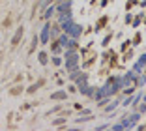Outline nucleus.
<instances>
[{
    "instance_id": "f03ea898",
    "label": "nucleus",
    "mask_w": 146,
    "mask_h": 131,
    "mask_svg": "<svg viewBox=\"0 0 146 131\" xmlns=\"http://www.w3.org/2000/svg\"><path fill=\"white\" fill-rule=\"evenodd\" d=\"M39 60H41V62L45 64V62H47V56H45V55H43V53H41V55H39Z\"/></svg>"
},
{
    "instance_id": "f257e3e1",
    "label": "nucleus",
    "mask_w": 146,
    "mask_h": 131,
    "mask_svg": "<svg viewBox=\"0 0 146 131\" xmlns=\"http://www.w3.org/2000/svg\"><path fill=\"white\" fill-rule=\"evenodd\" d=\"M21 38H23V28H19V30H17V34H15V38L11 39V45H17Z\"/></svg>"
}]
</instances>
